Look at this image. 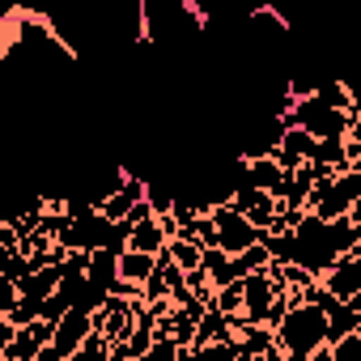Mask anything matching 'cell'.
<instances>
[{"instance_id":"9","label":"cell","mask_w":361,"mask_h":361,"mask_svg":"<svg viewBox=\"0 0 361 361\" xmlns=\"http://www.w3.org/2000/svg\"><path fill=\"white\" fill-rule=\"evenodd\" d=\"M251 361H289V357H285V353H281V344H276L272 353H264V357H251Z\"/></svg>"},{"instance_id":"12","label":"cell","mask_w":361,"mask_h":361,"mask_svg":"<svg viewBox=\"0 0 361 361\" xmlns=\"http://www.w3.org/2000/svg\"><path fill=\"white\" fill-rule=\"evenodd\" d=\"M348 221H353V226H357V230H361V200H357V204H353V213H348Z\"/></svg>"},{"instance_id":"10","label":"cell","mask_w":361,"mask_h":361,"mask_svg":"<svg viewBox=\"0 0 361 361\" xmlns=\"http://www.w3.org/2000/svg\"><path fill=\"white\" fill-rule=\"evenodd\" d=\"M39 361H64V357H60V348L51 344V348H43V353H39Z\"/></svg>"},{"instance_id":"14","label":"cell","mask_w":361,"mask_h":361,"mask_svg":"<svg viewBox=\"0 0 361 361\" xmlns=\"http://www.w3.org/2000/svg\"><path fill=\"white\" fill-rule=\"evenodd\" d=\"M136 361H149V357H136Z\"/></svg>"},{"instance_id":"2","label":"cell","mask_w":361,"mask_h":361,"mask_svg":"<svg viewBox=\"0 0 361 361\" xmlns=\"http://www.w3.org/2000/svg\"><path fill=\"white\" fill-rule=\"evenodd\" d=\"M213 221H217V247H221L230 259L264 243V234H259V230H255L243 213H234L230 204H226V209H217V213H213Z\"/></svg>"},{"instance_id":"8","label":"cell","mask_w":361,"mask_h":361,"mask_svg":"<svg viewBox=\"0 0 361 361\" xmlns=\"http://www.w3.org/2000/svg\"><path fill=\"white\" fill-rule=\"evenodd\" d=\"M213 310H221V314L238 319V314H243V281H238V285H226V289H217V298H213Z\"/></svg>"},{"instance_id":"3","label":"cell","mask_w":361,"mask_h":361,"mask_svg":"<svg viewBox=\"0 0 361 361\" xmlns=\"http://www.w3.org/2000/svg\"><path fill=\"white\" fill-rule=\"evenodd\" d=\"M94 336V314H85V310H68L60 323H56V348H60V357L68 361L73 353H81L85 348V340Z\"/></svg>"},{"instance_id":"7","label":"cell","mask_w":361,"mask_h":361,"mask_svg":"<svg viewBox=\"0 0 361 361\" xmlns=\"http://www.w3.org/2000/svg\"><path fill=\"white\" fill-rule=\"evenodd\" d=\"M166 255H170L178 268H183V272H196V268H200V259H204V247H196V243H188V238H170Z\"/></svg>"},{"instance_id":"6","label":"cell","mask_w":361,"mask_h":361,"mask_svg":"<svg viewBox=\"0 0 361 361\" xmlns=\"http://www.w3.org/2000/svg\"><path fill=\"white\" fill-rule=\"evenodd\" d=\"M90 281L98 285V289H106V293H115L119 289V255H111V251H94L90 255Z\"/></svg>"},{"instance_id":"13","label":"cell","mask_w":361,"mask_h":361,"mask_svg":"<svg viewBox=\"0 0 361 361\" xmlns=\"http://www.w3.org/2000/svg\"><path fill=\"white\" fill-rule=\"evenodd\" d=\"M0 361H18V357H0Z\"/></svg>"},{"instance_id":"1","label":"cell","mask_w":361,"mask_h":361,"mask_svg":"<svg viewBox=\"0 0 361 361\" xmlns=\"http://www.w3.org/2000/svg\"><path fill=\"white\" fill-rule=\"evenodd\" d=\"M276 344L289 361H306L310 353L327 348V310L314 302H293L285 310V319L276 323Z\"/></svg>"},{"instance_id":"4","label":"cell","mask_w":361,"mask_h":361,"mask_svg":"<svg viewBox=\"0 0 361 361\" xmlns=\"http://www.w3.org/2000/svg\"><path fill=\"white\" fill-rule=\"evenodd\" d=\"M166 247H170V234H166V226H161L157 217L132 226V247H128V251H140V255H166Z\"/></svg>"},{"instance_id":"11","label":"cell","mask_w":361,"mask_h":361,"mask_svg":"<svg viewBox=\"0 0 361 361\" xmlns=\"http://www.w3.org/2000/svg\"><path fill=\"white\" fill-rule=\"evenodd\" d=\"M306 361H336V357H331V344H327V348H319V353H310Z\"/></svg>"},{"instance_id":"5","label":"cell","mask_w":361,"mask_h":361,"mask_svg":"<svg viewBox=\"0 0 361 361\" xmlns=\"http://www.w3.org/2000/svg\"><path fill=\"white\" fill-rule=\"evenodd\" d=\"M157 259L161 255H140V251H123L119 255V276L128 281V285H140L145 289V281L157 272Z\"/></svg>"}]
</instances>
